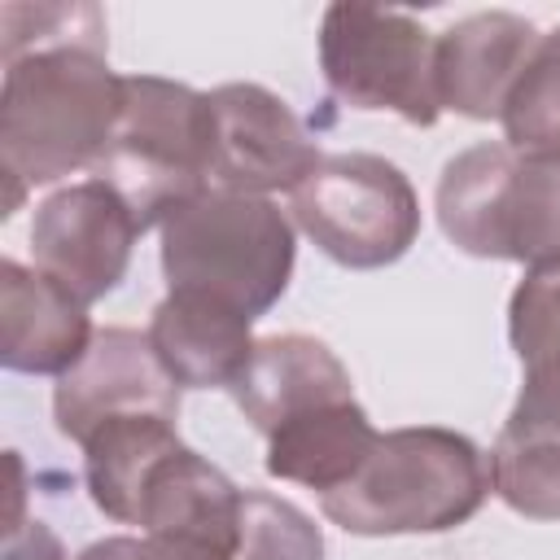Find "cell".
Returning <instances> with one entry per match:
<instances>
[{"label": "cell", "mask_w": 560, "mask_h": 560, "mask_svg": "<svg viewBox=\"0 0 560 560\" xmlns=\"http://www.w3.org/2000/svg\"><path fill=\"white\" fill-rule=\"evenodd\" d=\"M438 223L472 258L560 267V153H521L508 140L464 149L442 166Z\"/></svg>", "instance_id": "5b68a950"}, {"label": "cell", "mask_w": 560, "mask_h": 560, "mask_svg": "<svg viewBox=\"0 0 560 560\" xmlns=\"http://www.w3.org/2000/svg\"><path fill=\"white\" fill-rule=\"evenodd\" d=\"M503 136L521 153H560V26L538 39L503 114Z\"/></svg>", "instance_id": "ac0fdd59"}, {"label": "cell", "mask_w": 560, "mask_h": 560, "mask_svg": "<svg viewBox=\"0 0 560 560\" xmlns=\"http://www.w3.org/2000/svg\"><path fill=\"white\" fill-rule=\"evenodd\" d=\"M232 398L245 411V420L262 438H271L280 424L298 416H311L332 402H350L354 385L341 359L319 337L276 332L254 341L249 363L232 385Z\"/></svg>", "instance_id": "5bb4252c"}, {"label": "cell", "mask_w": 560, "mask_h": 560, "mask_svg": "<svg viewBox=\"0 0 560 560\" xmlns=\"http://www.w3.org/2000/svg\"><path fill=\"white\" fill-rule=\"evenodd\" d=\"M92 341L88 302L39 267L0 262V363L9 372L61 376Z\"/></svg>", "instance_id": "4fadbf2b"}, {"label": "cell", "mask_w": 560, "mask_h": 560, "mask_svg": "<svg viewBox=\"0 0 560 560\" xmlns=\"http://www.w3.org/2000/svg\"><path fill=\"white\" fill-rule=\"evenodd\" d=\"M210 96L162 74H122V105L101 158L92 162V179L109 184L131 206L140 232L210 192Z\"/></svg>", "instance_id": "3957f363"}, {"label": "cell", "mask_w": 560, "mask_h": 560, "mask_svg": "<svg viewBox=\"0 0 560 560\" xmlns=\"http://www.w3.org/2000/svg\"><path fill=\"white\" fill-rule=\"evenodd\" d=\"M490 494V464L472 438L438 424L389 429L376 438L363 468L319 494L332 525L363 538L442 534L464 525Z\"/></svg>", "instance_id": "7a4b0ae2"}, {"label": "cell", "mask_w": 560, "mask_h": 560, "mask_svg": "<svg viewBox=\"0 0 560 560\" xmlns=\"http://www.w3.org/2000/svg\"><path fill=\"white\" fill-rule=\"evenodd\" d=\"M122 416H179V385L162 368L149 332L96 328L83 359L57 376L52 420L70 442H88L101 424Z\"/></svg>", "instance_id": "30bf717a"}, {"label": "cell", "mask_w": 560, "mask_h": 560, "mask_svg": "<svg viewBox=\"0 0 560 560\" xmlns=\"http://www.w3.org/2000/svg\"><path fill=\"white\" fill-rule=\"evenodd\" d=\"M92 44L105 48V13L96 4H4L0 9V57L13 61L31 48Z\"/></svg>", "instance_id": "ffe728a7"}, {"label": "cell", "mask_w": 560, "mask_h": 560, "mask_svg": "<svg viewBox=\"0 0 560 560\" xmlns=\"http://www.w3.org/2000/svg\"><path fill=\"white\" fill-rule=\"evenodd\" d=\"M162 276L171 293L267 315L293 276V223L267 197L201 192L162 223Z\"/></svg>", "instance_id": "277c9868"}, {"label": "cell", "mask_w": 560, "mask_h": 560, "mask_svg": "<svg viewBox=\"0 0 560 560\" xmlns=\"http://www.w3.org/2000/svg\"><path fill=\"white\" fill-rule=\"evenodd\" d=\"M376 438L381 433L372 429L368 411L350 398V402H332V407H319L311 416H298V420L280 424L267 438V459L262 464L280 481H298V486H311V490L328 494L363 468Z\"/></svg>", "instance_id": "2e32d148"}, {"label": "cell", "mask_w": 560, "mask_h": 560, "mask_svg": "<svg viewBox=\"0 0 560 560\" xmlns=\"http://www.w3.org/2000/svg\"><path fill=\"white\" fill-rule=\"evenodd\" d=\"M140 223L131 206L101 179H79L57 188L35 206L31 254L44 276L66 284L79 302L105 298L131 262Z\"/></svg>", "instance_id": "ba28073f"}, {"label": "cell", "mask_w": 560, "mask_h": 560, "mask_svg": "<svg viewBox=\"0 0 560 560\" xmlns=\"http://www.w3.org/2000/svg\"><path fill=\"white\" fill-rule=\"evenodd\" d=\"M438 39L398 9L328 4L319 22V70L337 101L350 109H389L402 122L433 127Z\"/></svg>", "instance_id": "52a82bcc"}, {"label": "cell", "mask_w": 560, "mask_h": 560, "mask_svg": "<svg viewBox=\"0 0 560 560\" xmlns=\"http://www.w3.org/2000/svg\"><path fill=\"white\" fill-rule=\"evenodd\" d=\"M508 337L521 363L560 354V267L529 271L508 302Z\"/></svg>", "instance_id": "44dd1931"}, {"label": "cell", "mask_w": 560, "mask_h": 560, "mask_svg": "<svg viewBox=\"0 0 560 560\" xmlns=\"http://www.w3.org/2000/svg\"><path fill=\"white\" fill-rule=\"evenodd\" d=\"M122 105V74L109 70L105 48L57 44L4 61L0 88V171L4 219L26 188L52 184L79 166L92 171Z\"/></svg>", "instance_id": "6da1fadb"}, {"label": "cell", "mask_w": 560, "mask_h": 560, "mask_svg": "<svg viewBox=\"0 0 560 560\" xmlns=\"http://www.w3.org/2000/svg\"><path fill=\"white\" fill-rule=\"evenodd\" d=\"M79 560H223L214 551L188 547V542H171V538H153V534H114L92 542Z\"/></svg>", "instance_id": "7402d4cb"}, {"label": "cell", "mask_w": 560, "mask_h": 560, "mask_svg": "<svg viewBox=\"0 0 560 560\" xmlns=\"http://www.w3.org/2000/svg\"><path fill=\"white\" fill-rule=\"evenodd\" d=\"M538 31L516 13H472L438 35V105L468 118H499L516 79L525 74Z\"/></svg>", "instance_id": "7c38bea8"}, {"label": "cell", "mask_w": 560, "mask_h": 560, "mask_svg": "<svg viewBox=\"0 0 560 560\" xmlns=\"http://www.w3.org/2000/svg\"><path fill=\"white\" fill-rule=\"evenodd\" d=\"M293 223L341 267L398 262L420 232L411 179L376 153H332L289 192Z\"/></svg>", "instance_id": "8992f818"}, {"label": "cell", "mask_w": 560, "mask_h": 560, "mask_svg": "<svg viewBox=\"0 0 560 560\" xmlns=\"http://www.w3.org/2000/svg\"><path fill=\"white\" fill-rule=\"evenodd\" d=\"M206 96L214 114L210 188L241 197L293 192L319 166V149L302 118L262 83H223Z\"/></svg>", "instance_id": "9c48e42d"}, {"label": "cell", "mask_w": 560, "mask_h": 560, "mask_svg": "<svg viewBox=\"0 0 560 560\" xmlns=\"http://www.w3.org/2000/svg\"><path fill=\"white\" fill-rule=\"evenodd\" d=\"M4 560H66V547L44 521H13L4 525Z\"/></svg>", "instance_id": "603a6c76"}, {"label": "cell", "mask_w": 560, "mask_h": 560, "mask_svg": "<svg viewBox=\"0 0 560 560\" xmlns=\"http://www.w3.org/2000/svg\"><path fill=\"white\" fill-rule=\"evenodd\" d=\"M249 324L223 302L166 293L149 319V341L179 389H232L254 350Z\"/></svg>", "instance_id": "9a60e30c"}, {"label": "cell", "mask_w": 560, "mask_h": 560, "mask_svg": "<svg viewBox=\"0 0 560 560\" xmlns=\"http://www.w3.org/2000/svg\"><path fill=\"white\" fill-rule=\"evenodd\" d=\"M232 560H324V534L289 499L245 490Z\"/></svg>", "instance_id": "d6986e66"}, {"label": "cell", "mask_w": 560, "mask_h": 560, "mask_svg": "<svg viewBox=\"0 0 560 560\" xmlns=\"http://www.w3.org/2000/svg\"><path fill=\"white\" fill-rule=\"evenodd\" d=\"M175 442H179L175 420H162V416H122L101 424L83 442V477H88L92 503L109 521L127 525L140 481Z\"/></svg>", "instance_id": "e0dca14e"}, {"label": "cell", "mask_w": 560, "mask_h": 560, "mask_svg": "<svg viewBox=\"0 0 560 560\" xmlns=\"http://www.w3.org/2000/svg\"><path fill=\"white\" fill-rule=\"evenodd\" d=\"M521 372L490 451V490L521 516L560 521V354L521 363Z\"/></svg>", "instance_id": "8fae6325"}]
</instances>
